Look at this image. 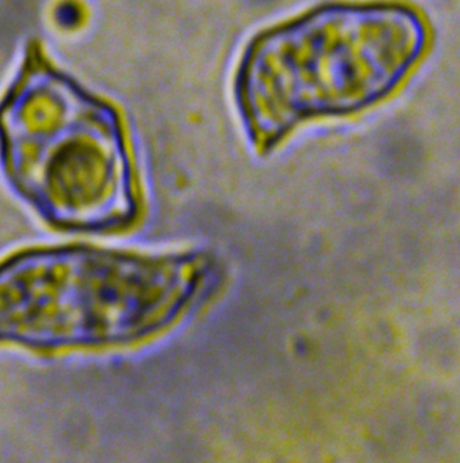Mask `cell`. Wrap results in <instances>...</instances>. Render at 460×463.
Segmentation results:
<instances>
[{"instance_id":"obj_1","label":"cell","mask_w":460,"mask_h":463,"mask_svg":"<svg viewBox=\"0 0 460 463\" xmlns=\"http://www.w3.org/2000/svg\"><path fill=\"white\" fill-rule=\"evenodd\" d=\"M427 32L399 4H331L254 38L235 97L254 142L272 146L317 116L357 113L397 87Z\"/></svg>"},{"instance_id":"obj_2","label":"cell","mask_w":460,"mask_h":463,"mask_svg":"<svg viewBox=\"0 0 460 463\" xmlns=\"http://www.w3.org/2000/svg\"><path fill=\"white\" fill-rule=\"evenodd\" d=\"M186 294L183 263L108 250H34L0 263V343L113 348L165 327Z\"/></svg>"}]
</instances>
